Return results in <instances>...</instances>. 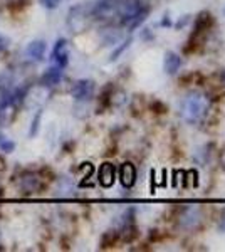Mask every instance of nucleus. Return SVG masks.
<instances>
[{
    "label": "nucleus",
    "mask_w": 225,
    "mask_h": 252,
    "mask_svg": "<svg viewBox=\"0 0 225 252\" xmlns=\"http://www.w3.org/2000/svg\"><path fill=\"white\" fill-rule=\"evenodd\" d=\"M40 115L42 113H37V116L34 118V121H32V129H31V136H34L35 133H37V128H39V120H40Z\"/></svg>",
    "instance_id": "412c9836"
},
{
    "label": "nucleus",
    "mask_w": 225,
    "mask_h": 252,
    "mask_svg": "<svg viewBox=\"0 0 225 252\" xmlns=\"http://www.w3.org/2000/svg\"><path fill=\"white\" fill-rule=\"evenodd\" d=\"M224 15H225V9H224Z\"/></svg>",
    "instance_id": "bb28decb"
},
{
    "label": "nucleus",
    "mask_w": 225,
    "mask_h": 252,
    "mask_svg": "<svg viewBox=\"0 0 225 252\" xmlns=\"http://www.w3.org/2000/svg\"><path fill=\"white\" fill-rule=\"evenodd\" d=\"M0 195H2V190H0Z\"/></svg>",
    "instance_id": "a878e982"
},
{
    "label": "nucleus",
    "mask_w": 225,
    "mask_h": 252,
    "mask_svg": "<svg viewBox=\"0 0 225 252\" xmlns=\"http://www.w3.org/2000/svg\"><path fill=\"white\" fill-rule=\"evenodd\" d=\"M148 14H150V7L148 5H146L145 7V9H143L141 12H140V14H138L136 15V17H134L133 20H131V22H129L128 24V27H129V31H134V29H136V27L138 26H141V24L143 22H145V20H146V17H148Z\"/></svg>",
    "instance_id": "4468645a"
},
{
    "label": "nucleus",
    "mask_w": 225,
    "mask_h": 252,
    "mask_svg": "<svg viewBox=\"0 0 225 252\" xmlns=\"http://www.w3.org/2000/svg\"><path fill=\"white\" fill-rule=\"evenodd\" d=\"M97 182H99V185L104 187V189L113 187L114 182H116V166L113 163H109V161L101 165L99 170H97Z\"/></svg>",
    "instance_id": "423d86ee"
},
{
    "label": "nucleus",
    "mask_w": 225,
    "mask_h": 252,
    "mask_svg": "<svg viewBox=\"0 0 225 252\" xmlns=\"http://www.w3.org/2000/svg\"><path fill=\"white\" fill-rule=\"evenodd\" d=\"M63 79V67L59 66H52L49 67L42 76H40V86H56L59 84V81Z\"/></svg>",
    "instance_id": "9d476101"
},
{
    "label": "nucleus",
    "mask_w": 225,
    "mask_h": 252,
    "mask_svg": "<svg viewBox=\"0 0 225 252\" xmlns=\"http://www.w3.org/2000/svg\"><path fill=\"white\" fill-rule=\"evenodd\" d=\"M118 241H120V232L118 230H108V232H104L103 239H101V247L103 249H106V247H114Z\"/></svg>",
    "instance_id": "ddd939ff"
},
{
    "label": "nucleus",
    "mask_w": 225,
    "mask_h": 252,
    "mask_svg": "<svg viewBox=\"0 0 225 252\" xmlns=\"http://www.w3.org/2000/svg\"><path fill=\"white\" fill-rule=\"evenodd\" d=\"M7 46H9V40H7L5 37H2V35H0V52L5 51Z\"/></svg>",
    "instance_id": "5701e85b"
},
{
    "label": "nucleus",
    "mask_w": 225,
    "mask_h": 252,
    "mask_svg": "<svg viewBox=\"0 0 225 252\" xmlns=\"http://www.w3.org/2000/svg\"><path fill=\"white\" fill-rule=\"evenodd\" d=\"M145 7L146 5L141 0H121V2H118L116 12L120 15V24L121 26H128Z\"/></svg>",
    "instance_id": "7ed1b4c3"
},
{
    "label": "nucleus",
    "mask_w": 225,
    "mask_h": 252,
    "mask_svg": "<svg viewBox=\"0 0 225 252\" xmlns=\"http://www.w3.org/2000/svg\"><path fill=\"white\" fill-rule=\"evenodd\" d=\"M219 229L222 230V232H225V214L222 215V220H220V223H219Z\"/></svg>",
    "instance_id": "393cba45"
},
{
    "label": "nucleus",
    "mask_w": 225,
    "mask_h": 252,
    "mask_svg": "<svg viewBox=\"0 0 225 252\" xmlns=\"http://www.w3.org/2000/svg\"><path fill=\"white\" fill-rule=\"evenodd\" d=\"M161 26L163 27H168V26H171V20H170V17H168V15H165V17H163V20H161Z\"/></svg>",
    "instance_id": "b1692460"
},
{
    "label": "nucleus",
    "mask_w": 225,
    "mask_h": 252,
    "mask_svg": "<svg viewBox=\"0 0 225 252\" xmlns=\"http://www.w3.org/2000/svg\"><path fill=\"white\" fill-rule=\"evenodd\" d=\"M14 148H15L14 141H10L9 138L3 136L2 133H0V150H2V152H5V153H10V152H14Z\"/></svg>",
    "instance_id": "dca6fc26"
},
{
    "label": "nucleus",
    "mask_w": 225,
    "mask_h": 252,
    "mask_svg": "<svg viewBox=\"0 0 225 252\" xmlns=\"http://www.w3.org/2000/svg\"><path fill=\"white\" fill-rule=\"evenodd\" d=\"M219 161H220V166H222V170L225 172V148L219 152Z\"/></svg>",
    "instance_id": "4be33fe9"
},
{
    "label": "nucleus",
    "mask_w": 225,
    "mask_h": 252,
    "mask_svg": "<svg viewBox=\"0 0 225 252\" xmlns=\"http://www.w3.org/2000/svg\"><path fill=\"white\" fill-rule=\"evenodd\" d=\"M180 67H182V58L178 54H175V52L165 54V71L168 74H175Z\"/></svg>",
    "instance_id": "f8f14e48"
},
{
    "label": "nucleus",
    "mask_w": 225,
    "mask_h": 252,
    "mask_svg": "<svg viewBox=\"0 0 225 252\" xmlns=\"http://www.w3.org/2000/svg\"><path fill=\"white\" fill-rule=\"evenodd\" d=\"M81 172L84 173V178H91L93 177V173H94V166L91 165V163H88V161H86V163H81Z\"/></svg>",
    "instance_id": "6ab92c4d"
},
{
    "label": "nucleus",
    "mask_w": 225,
    "mask_h": 252,
    "mask_svg": "<svg viewBox=\"0 0 225 252\" xmlns=\"http://www.w3.org/2000/svg\"><path fill=\"white\" fill-rule=\"evenodd\" d=\"M120 182L125 189H133L136 184V166L131 161H125L120 166Z\"/></svg>",
    "instance_id": "0eeeda50"
},
{
    "label": "nucleus",
    "mask_w": 225,
    "mask_h": 252,
    "mask_svg": "<svg viewBox=\"0 0 225 252\" xmlns=\"http://www.w3.org/2000/svg\"><path fill=\"white\" fill-rule=\"evenodd\" d=\"M19 187L24 193L31 195V193H35L39 192L40 189H44V184H42V177L40 173H26L19 182Z\"/></svg>",
    "instance_id": "20e7f679"
},
{
    "label": "nucleus",
    "mask_w": 225,
    "mask_h": 252,
    "mask_svg": "<svg viewBox=\"0 0 225 252\" xmlns=\"http://www.w3.org/2000/svg\"><path fill=\"white\" fill-rule=\"evenodd\" d=\"M208 109H210V96L200 91H192L183 99L182 116L187 123L197 125L207 116Z\"/></svg>",
    "instance_id": "f257e3e1"
},
{
    "label": "nucleus",
    "mask_w": 225,
    "mask_h": 252,
    "mask_svg": "<svg viewBox=\"0 0 225 252\" xmlns=\"http://www.w3.org/2000/svg\"><path fill=\"white\" fill-rule=\"evenodd\" d=\"M118 9V0H97L91 9V15L96 19H106Z\"/></svg>",
    "instance_id": "39448f33"
},
{
    "label": "nucleus",
    "mask_w": 225,
    "mask_h": 252,
    "mask_svg": "<svg viewBox=\"0 0 225 252\" xmlns=\"http://www.w3.org/2000/svg\"><path fill=\"white\" fill-rule=\"evenodd\" d=\"M52 61H54L56 66H59V67L67 66L69 52H67V40L66 39H59L54 44V49H52Z\"/></svg>",
    "instance_id": "6e6552de"
},
{
    "label": "nucleus",
    "mask_w": 225,
    "mask_h": 252,
    "mask_svg": "<svg viewBox=\"0 0 225 252\" xmlns=\"http://www.w3.org/2000/svg\"><path fill=\"white\" fill-rule=\"evenodd\" d=\"M151 109H153V111L157 113V115H163V113L168 111V106H166L165 103H161V101L155 99L153 103H151Z\"/></svg>",
    "instance_id": "a211bd4d"
},
{
    "label": "nucleus",
    "mask_w": 225,
    "mask_h": 252,
    "mask_svg": "<svg viewBox=\"0 0 225 252\" xmlns=\"http://www.w3.org/2000/svg\"><path fill=\"white\" fill-rule=\"evenodd\" d=\"M93 93H94V83L89 79L77 81V83L74 84V88H72V97H74L76 101L89 99V97L93 96Z\"/></svg>",
    "instance_id": "1a4fd4ad"
},
{
    "label": "nucleus",
    "mask_w": 225,
    "mask_h": 252,
    "mask_svg": "<svg viewBox=\"0 0 225 252\" xmlns=\"http://www.w3.org/2000/svg\"><path fill=\"white\" fill-rule=\"evenodd\" d=\"M183 182L188 187H198V172L197 170H190V172L183 173Z\"/></svg>",
    "instance_id": "2eb2a0df"
},
{
    "label": "nucleus",
    "mask_w": 225,
    "mask_h": 252,
    "mask_svg": "<svg viewBox=\"0 0 225 252\" xmlns=\"http://www.w3.org/2000/svg\"><path fill=\"white\" fill-rule=\"evenodd\" d=\"M46 42L44 40H32L26 49V54L32 61H42L44 54H46Z\"/></svg>",
    "instance_id": "9b49d317"
},
{
    "label": "nucleus",
    "mask_w": 225,
    "mask_h": 252,
    "mask_svg": "<svg viewBox=\"0 0 225 252\" xmlns=\"http://www.w3.org/2000/svg\"><path fill=\"white\" fill-rule=\"evenodd\" d=\"M61 2H63V0H40V5L52 10V9H56V7H59Z\"/></svg>",
    "instance_id": "aec40b11"
},
{
    "label": "nucleus",
    "mask_w": 225,
    "mask_h": 252,
    "mask_svg": "<svg viewBox=\"0 0 225 252\" xmlns=\"http://www.w3.org/2000/svg\"><path fill=\"white\" fill-rule=\"evenodd\" d=\"M129 44H131V39H126L125 42H123L120 47H116V49H114V51H113V54H111V58H109V61H116V59L120 58V56L123 54V52H125L126 49L129 47Z\"/></svg>",
    "instance_id": "f3484780"
},
{
    "label": "nucleus",
    "mask_w": 225,
    "mask_h": 252,
    "mask_svg": "<svg viewBox=\"0 0 225 252\" xmlns=\"http://www.w3.org/2000/svg\"><path fill=\"white\" fill-rule=\"evenodd\" d=\"M177 225L188 232L198 230L203 225V209L198 204L180 207L177 212Z\"/></svg>",
    "instance_id": "f03ea898"
}]
</instances>
